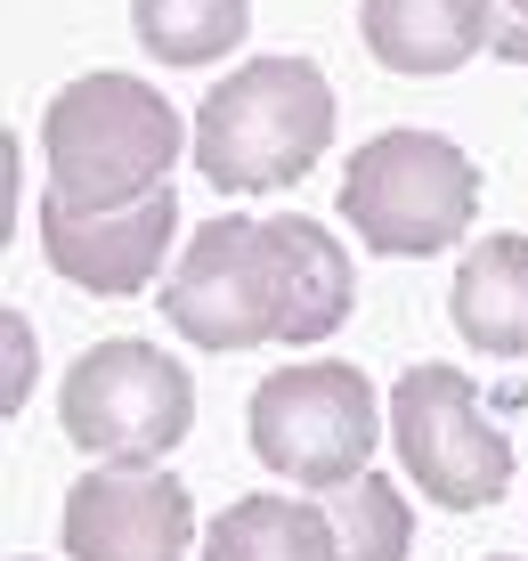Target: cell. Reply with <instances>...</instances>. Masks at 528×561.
<instances>
[{
    "label": "cell",
    "instance_id": "obj_12",
    "mask_svg": "<svg viewBox=\"0 0 528 561\" xmlns=\"http://www.w3.org/2000/svg\"><path fill=\"white\" fill-rule=\"evenodd\" d=\"M456 334L487 358L528 351V237H487L456 268Z\"/></svg>",
    "mask_w": 528,
    "mask_h": 561
},
{
    "label": "cell",
    "instance_id": "obj_11",
    "mask_svg": "<svg viewBox=\"0 0 528 561\" xmlns=\"http://www.w3.org/2000/svg\"><path fill=\"white\" fill-rule=\"evenodd\" d=\"M358 25L390 73H456L496 49V0H366Z\"/></svg>",
    "mask_w": 528,
    "mask_h": 561
},
{
    "label": "cell",
    "instance_id": "obj_13",
    "mask_svg": "<svg viewBox=\"0 0 528 561\" xmlns=\"http://www.w3.org/2000/svg\"><path fill=\"white\" fill-rule=\"evenodd\" d=\"M204 561H342L334 529H325L318 496H237L220 520L204 529Z\"/></svg>",
    "mask_w": 528,
    "mask_h": 561
},
{
    "label": "cell",
    "instance_id": "obj_14",
    "mask_svg": "<svg viewBox=\"0 0 528 561\" xmlns=\"http://www.w3.org/2000/svg\"><path fill=\"white\" fill-rule=\"evenodd\" d=\"M130 25L163 66H211L252 33V0H130Z\"/></svg>",
    "mask_w": 528,
    "mask_h": 561
},
{
    "label": "cell",
    "instance_id": "obj_10",
    "mask_svg": "<svg viewBox=\"0 0 528 561\" xmlns=\"http://www.w3.org/2000/svg\"><path fill=\"white\" fill-rule=\"evenodd\" d=\"M268 244V285H277V342L285 351H318L325 334H342L349 318V253L325 220H261Z\"/></svg>",
    "mask_w": 528,
    "mask_h": 561
},
{
    "label": "cell",
    "instance_id": "obj_16",
    "mask_svg": "<svg viewBox=\"0 0 528 561\" xmlns=\"http://www.w3.org/2000/svg\"><path fill=\"white\" fill-rule=\"evenodd\" d=\"M496 57L528 66V0H496Z\"/></svg>",
    "mask_w": 528,
    "mask_h": 561
},
{
    "label": "cell",
    "instance_id": "obj_1",
    "mask_svg": "<svg viewBox=\"0 0 528 561\" xmlns=\"http://www.w3.org/2000/svg\"><path fill=\"white\" fill-rule=\"evenodd\" d=\"M42 154H49V196L82 211H114V204H147L154 187H171V163L195 154V130L139 73H90V82L49 99Z\"/></svg>",
    "mask_w": 528,
    "mask_h": 561
},
{
    "label": "cell",
    "instance_id": "obj_9",
    "mask_svg": "<svg viewBox=\"0 0 528 561\" xmlns=\"http://www.w3.org/2000/svg\"><path fill=\"white\" fill-rule=\"evenodd\" d=\"M171 237H180V204H171V187H154L147 204H114V211H82L66 196L42 204V253L66 285H82V294H139V285L163 277V253Z\"/></svg>",
    "mask_w": 528,
    "mask_h": 561
},
{
    "label": "cell",
    "instance_id": "obj_7",
    "mask_svg": "<svg viewBox=\"0 0 528 561\" xmlns=\"http://www.w3.org/2000/svg\"><path fill=\"white\" fill-rule=\"evenodd\" d=\"M163 318L195 351H261L277 342V285H268L261 220H204L180 268L163 277Z\"/></svg>",
    "mask_w": 528,
    "mask_h": 561
},
{
    "label": "cell",
    "instance_id": "obj_2",
    "mask_svg": "<svg viewBox=\"0 0 528 561\" xmlns=\"http://www.w3.org/2000/svg\"><path fill=\"white\" fill-rule=\"evenodd\" d=\"M334 139V90L309 57H252L195 114V171L220 196L292 187Z\"/></svg>",
    "mask_w": 528,
    "mask_h": 561
},
{
    "label": "cell",
    "instance_id": "obj_6",
    "mask_svg": "<svg viewBox=\"0 0 528 561\" xmlns=\"http://www.w3.org/2000/svg\"><path fill=\"white\" fill-rule=\"evenodd\" d=\"M66 439L97 463H163L195 423L187 366L154 342H97L66 375Z\"/></svg>",
    "mask_w": 528,
    "mask_h": 561
},
{
    "label": "cell",
    "instance_id": "obj_8",
    "mask_svg": "<svg viewBox=\"0 0 528 561\" xmlns=\"http://www.w3.org/2000/svg\"><path fill=\"white\" fill-rule=\"evenodd\" d=\"M195 505L154 463H97L66 496V553L73 561H187Z\"/></svg>",
    "mask_w": 528,
    "mask_h": 561
},
{
    "label": "cell",
    "instance_id": "obj_18",
    "mask_svg": "<svg viewBox=\"0 0 528 561\" xmlns=\"http://www.w3.org/2000/svg\"><path fill=\"white\" fill-rule=\"evenodd\" d=\"M487 561H520V553H487Z\"/></svg>",
    "mask_w": 528,
    "mask_h": 561
},
{
    "label": "cell",
    "instance_id": "obj_4",
    "mask_svg": "<svg viewBox=\"0 0 528 561\" xmlns=\"http://www.w3.org/2000/svg\"><path fill=\"white\" fill-rule=\"evenodd\" d=\"M382 423L390 408L349 358H301L252 391V456L277 480H301V489L325 496L342 480H366Z\"/></svg>",
    "mask_w": 528,
    "mask_h": 561
},
{
    "label": "cell",
    "instance_id": "obj_5",
    "mask_svg": "<svg viewBox=\"0 0 528 561\" xmlns=\"http://www.w3.org/2000/svg\"><path fill=\"white\" fill-rule=\"evenodd\" d=\"M390 448H399L406 480L439 513H480L513 489V439H504V423H487L472 375L447 358L399 375V391H390Z\"/></svg>",
    "mask_w": 528,
    "mask_h": 561
},
{
    "label": "cell",
    "instance_id": "obj_3",
    "mask_svg": "<svg viewBox=\"0 0 528 561\" xmlns=\"http://www.w3.org/2000/svg\"><path fill=\"white\" fill-rule=\"evenodd\" d=\"M472 211H480V171L439 130H382L342 171V220L382 261L447 253L472 228Z\"/></svg>",
    "mask_w": 528,
    "mask_h": 561
},
{
    "label": "cell",
    "instance_id": "obj_17",
    "mask_svg": "<svg viewBox=\"0 0 528 561\" xmlns=\"http://www.w3.org/2000/svg\"><path fill=\"white\" fill-rule=\"evenodd\" d=\"M25 366H33V334L25 318H9V408H25Z\"/></svg>",
    "mask_w": 528,
    "mask_h": 561
},
{
    "label": "cell",
    "instance_id": "obj_15",
    "mask_svg": "<svg viewBox=\"0 0 528 561\" xmlns=\"http://www.w3.org/2000/svg\"><path fill=\"white\" fill-rule=\"evenodd\" d=\"M318 505H325V529H334L342 561H406V546H415V505H406V489L382 480V472L342 480Z\"/></svg>",
    "mask_w": 528,
    "mask_h": 561
},
{
    "label": "cell",
    "instance_id": "obj_19",
    "mask_svg": "<svg viewBox=\"0 0 528 561\" xmlns=\"http://www.w3.org/2000/svg\"><path fill=\"white\" fill-rule=\"evenodd\" d=\"M16 561H33V553H16Z\"/></svg>",
    "mask_w": 528,
    "mask_h": 561
}]
</instances>
